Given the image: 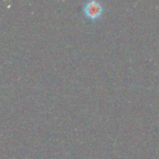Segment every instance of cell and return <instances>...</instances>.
Instances as JSON below:
<instances>
[{
    "label": "cell",
    "mask_w": 159,
    "mask_h": 159,
    "mask_svg": "<svg viewBox=\"0 0 159 159\" xmlns=\"http://www.w3.org/2000/svg\"><path fill=\"white\" fill-rule=\"evenodd\" d=\"M83 13L85 17L90 20H97L101 17L103 13V7L100 2L97 1H89L86 2L83 6Z\"/></svg>",
    "instance_id": "1"
}]
</instances>
